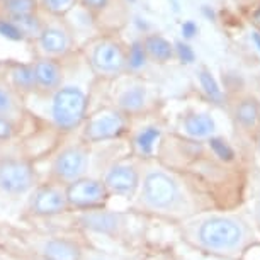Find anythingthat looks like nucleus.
<instances>
[{
    "instance_id": "1",
    "label": "nucleus",
    "mask_w": 260,
    "mask_h": 260,
    "mask_svg": "<svg viewBox=\"0 0 260 260\" xmlns=\"http://www.w3.org/2000/svg\"><path fill=\"white\" fill-rule=\"evenodd\" d=\"M180 238L190 248L218 258H238L253 243V230L237 214L190 216L180 224Z\"/></svg>"
},
{
    "instance_id": "2",
    "label": "nucleus",
    "mask_w": 260,
    "mask_h": 260,
    "mask_svg": "<svg viewBox=\"0 0 260 260\" xmlns=\"http://www.w3.org/2000/svg\"><path fill=\"white\" fill-rule=\"evenodd\" d=\"M136 208L141 213L167 219H187L194 214L192 203L180 180L160 167H151L141 174Z\"/></svg>"
},
{
    "instance_id": "3",
    "label": "nucleus",
    "mask_w": 260,
    "mask_h": 260,
    "mask_svg": "<svg viewBox=\"0 0 260 260\" xmlns=\"http://www.w3.org/2000/svg\"><path fill=\"white\" fill-rule=\"evenodd\" d=\"M22 253L36 255L45 260H80L83 247L89 238L60 232H32L11 230L7 238H0Z\"/></svg>"
},
{
    "instance_id": "4",
    "label": "nucleus",
    "mask_w": 260,
    "mask_h": 260,
    "mask_svg": "<svg viewBox=\"0 0 260 260\" xmlns=\"http://www.w3.org/2000/svg\"><path fill=\"white\" fill-rule=\"evenodd\" d=\"M73 214V226L82 235H94L126 248H133L136 238H133L129 216L122 211H112L107 206L97 209L80 211Z\"/></svg>"
},
{
    "instance_id": "5",
    "label": "nucleus",
    "mask_w": 260,
    "mask_h": 260,
    "mask_svg": "<svg viewBox=\"0 0 260 260\" xmlns=\"http://www.w3.org/2000/svg\"><path fill=\"white\" fill-rule=\"evenodd\" d=\"M87 95L77 85H61L53 94L50 104V117L56 129L70 133L85 119Z\"/></svg>"
},
{
    "instance_id": "6",
    "label": "nucleus",
    "mask_w": 260,
    "mask_h": 260,
    "mask_svg": "<svg viewBox=\"0 0 260 260\" xmlns=\"http://www.w3.org/2000/svg\"><path fill=\"white\" fill-rule=\"evenodd\" d=\"M63 214H70L65 185L48 179L36 184L27 196L26 216L31 219H53Z\"/></svg>"
},
{
    "instance_id": "7",
    "label": "nucleus",
    "mask_w": 260,
    "mask_h": 260,
    "mask_svg": "<svg viewBox=\"0 0 260 260\" xmlns=\"http://www.w3.org/2000/svg\"><path fill=\"white\" fill-rule=\"evenodd\" d=\"M38 174L34 165L22 156L0 160V194L17 199L26 198L36 187Z\"/></svg>"
},
{
    "instance_id": "8",
    "label": "nucleus",
    "mask_w": 260,
    "mask_h": 260,
    "mask_svg": "<svg viewBox=\"0 0 260 260\" xmlns=\"http://www.w3.org/2000/svg\"><path fill=\"white\" fill-rule=\"evenodd\" d=\"M90 148L89 143L67 145L53 156L50 165V177L58 184H70L73 180L89 175Z\"/></svg>"
},
{
    "instance_id": "9",
    "label": "nucleus",
    "mask_w": 260,
    "mask_h": 260,
    "mask_svg": "<svg viewBox=\"0 0 260 260\" xmlns=\"http://www.w3.org/2000/svg\"><path fill=\"white\" fill-rule=\"evenodd\" d=\"M65 192L70 213L104 208L111 199V194L102 179L92 177V175H83V177L67 184Z\"/></svg>"
},
{
    "instance_id": "10",
    "label": "nucleus",
    "mask_w": 260,
    "mask_h": 260,
    "mask_svg": "<svg viewBox=\"0 0 260 260\" xmlns=\"http://www.w3.org/2000/svg\"><path fill=\"white\" fill-rule=\"evenodd\" d=\"M101 179L109 190L111 198L116 196V198L133 199L140 189L141 172L135 161L119 160L107 167Z\"/></svg>"
},
{
    "instance_id": "11",
    "label": "nucleus",
    "mask_w": 260,
    "mask_h": 260,
    "mask_svg": "<svg viewBox=\"0 0 260 260\" xmlns=\"http://www.w3.org/2000/svg\"><path fill=\"white\" fill-rule=\"evenodd\" d=\"M126 116L119 109H106L92 116L83 127V141L89 145H99L117 140L126 131Z\"/></svg>"
},
{
    "instance_id": "12",
    "label": "nucleus",
    "mask_w": 260,
    "mask_h": 260,
    "mask_svg": "<svg viewBox=\"0 0 260 260\" xmlns=\"http://www.w3.org/2000/svg\"><path fill=\"white\" fill-rule=\"evenodd\" d=\"M90 65L99 75L114 77L126 68V55L114 41H99L90 51Z\"/></svg>"
},
{
    "instance_id": "13",
    "label": "nucleus",
    "mask_w": 260,
    "mask_h": 260,
    "mask_svg": "<svg viewBox=\"0 0 260 260\" xmlns=\"http://www.w3.org/2000/svg\"><path fill=\"white\" fill-rule=\"evenodd\" d=\"M38 45L45 56H65L72 50V34L61 24H45L38 38Z\"/></svg>"
},
{
    "instance_id": "14",
    "label": "nucleus",
    "mask_w": 260,
    "mask_h": 260,
    "mask_svg": "<svg viewBox=\"0 0 260 260\" xmlns=\"http://www.w3.org/2000/svg\"><path fill=\"white\" fill-rule=\"evenodd\" d=\"M34 77H36L38 89L45 92H55L58 87H61L63 82V70L55 61V58L43 56L32 63Z\"/></svg>"
},
{
    "instance_id": "15",
    "label": "nucleus",
    "mask_w": 260,
    "mask_h": 260,
    "mask_svg": "<svg viewBox=\"0 0 260 260\" xmlns=\"http://www.w3.org/2000/svg\"><path fill=\"white\" fill-rule=\"evenodd\" d=\"M145 253H140L136 250H109L102 248L99 245L92 243L90 238L87 240L83 247L80 260H143Z\"/></svg>"
},
{
    "instance_id": "16",
    "label": "nucleus",
    "mask_w": 260,
    "mask_h": 260,
    "mask_svg": "<svg viewBox=\"0 0 260 260\" xmlns=\"http://www.w3.org/2000/svg\"><path fill=\"white\" fill-rule=\"evenodd\" d=\"M182 129L189 138L206 140L214 135L216 122L209 114H204V112H192V114L184 117Z\"/></svg>"
},
{
    "instance_id": "17",
    "label": "nucleus",
    "mask_w": 260,
    "mask_h": 260,
    "mask_svg": "<svg viewBox=\"0 0 260 260\" xmlns=\"http://www.w3.org/2000/svg\"><path fill=\"white\" fill-rule=\"evenodd\" d=\"M161 138V131L158 126H145L141 127L138 133L135 135V140H133V146H135V151L138 153L140 156H151L155 153V148L158 145V141Z\"/></svg>"
},
{
    "instance_id": "18",
    "label": "nucleus",
    "mask_w": 260,
    "mask_h": 260,
    "mask_svg": "<svg viewBox=\"0 0 260 260\" xmlns=\"http://www.w3.org/2000/svg\"><path fill=\"white\" fill-rule=\"evenodd\" d=\"M146 104V89L143 85H133L126 89L117 97V107L124 114H133L140 112Z\"/></svg>"
},
{
    "instance_id": "19",
    "label": "nucleus",
    "mask_w": 260,
    "mask_h": 260,
    "mask_svg": "<svg viewBox=\"0 0 260 260\" xmlns=\"http://www.w3.org/2000/svg\"><path fill=\"white\" fill-rule=\"evenodd\" d=\"M235 117H237L238 124L245 129H253L258 124L260 119V106L253 97H247L238 102L237 109H235Z\"/></svg>"
},
{
    "instance_id": "20",
    "label": "nucleus",
    "mask_w": 260,
    "mask_h": 260,
    "mask_svg": "<svg viewBox=\"0 0 260 260\" xmlns=\"http://www.w3.org/2000/svg\"><path fill=\"white\" fill-rule=\"evenodd\" d=\"M143 46H145V51H146V55H148V58L158 63L169 61L170 58L175 55L174 46H172L165 38L158 36V34H153V36L146 38L143 41Z\"/></svg>"
},
{
    "instance_id": "21",
    "label": "nucleus",
    "mask_w": 260,
    "mask_h": 260,
    "mask_svg": "<svg viewBox=\"0 0 260 260\" xmlns=\"http://www.w3.org/2000/svg\"><path fill=\"white\" fill-rule=\"evenodd\" d=\"M11 82L14 90L22 92V94H29L38 89L36 77H34L32 65H16L11 70Z\"/></svg>"
},
{
    "instance_id": "22",
    "label": "nucleus",
    "mask_w": 260,
    "mask_h": 260,
    "mask_svg": "<svg viewBox=\"0 0 260 260\" xmlns=\"http://www.w3.org/2000/svg\"><path fill=\"white\" fill-rule=\"evenodd\" d=\"M39 0H4L0 2V14L6 17H17L38 12Z\"/></svg>"
},
{
    "instance_id": "23",
    "label": "nucleus",
    "mask_w": 260,
    "mask_h": 260,
    "mask_svg": "<svg viewBox=\"0 0 260 260\" xmlns=\"http://www.w3.org/2000/svg\"><path fill=\"white\" fill-rule=\"evenodd\" d=\"M12 19L14 24L19 27V31L24 34V38H31V39H38L39 34H41L43 27H45V22L41 21V17L38 16V12L34 14H26V16H17V17H9Z\"/></svg>"
},
{
    "instance_id": "24",
    "label": "nucleus",
    "mask_w": 260,
    "mask_h": 260,
    "mask_svg": "<svg viewBox=\"0 0 260 260\" xmlns=\"http://www.w3.org/2000/svg\"><path fill=\"white\" fill-rule=\"evenodd\" d=\"M17 111H19V102L16 97V90L11 89L6 83H0V114L14 119Z\"/></svg>"
},
{
    "instance_id": "25",
    "label": "nucleus",
    "mask_w": 260,
    "mask_h": 260,
    "mask_svg": "<svg viewBox=\"0 0 260 260\" xmlns=\"http://www.w3.org/2000/svg\"><path fill=\"white\" fill-rule=\"evenodd\" d=\"M199 83L203 87V90L206 92V95L214 102H221L223 101V92L219 89L218 82L213 77V73L208 70H201L199 72Z\"/></svg>"
},
{
    "instance_id": "26",
    "label": "nucleus",
    "mask_w": 260,
    "mask_h": 260,
    "mask_svg": "<svg viewBox=\"0 0 260 260\" xmlns=\"http://www.w3.org/2000/svg\"><path fill=\"white\" fill-rule=\"evenodd\" d=\"M146 60H148V55L145 51L143 41H135L126 56V67H129L131 70H141L146 65Z\"/></svg>"
},
{
    "instance_id": "27",
    "label": "nucleus",
    "mask_w": 260,
    "mask_h": 260,
    "mask_svg": "<svg viewBox=\"0 0 260 260\" xmlns=\"http://www.w3.org/2000/svg\"><path fill=\"white\" fill-rule=\"evenodd\" d=\"M209 141V148L213 150V153L218 156L221 161H233L235 160V151L232 146L228 145V141H224L223 138H218V136H211L208 138Z\"/></svg>"
},
{
    "instance_id": "28",
    "label": "nucleus",
    "mask_w": 260,
    "mask_h": 260,
    "mask_svg": "<svg viewBox=\"0 0 260 260\" xmlns=\"http://www.w3.org/2000/svg\"><path fill=\"white\" fill-rule=\"evenodd\" d=\"M41 4L53 16H65L75 7L77 0H41Z\"/></svg>"
},
{
    "instance_id": "29",
    "label": "nucleus",
    "mask_w": 260,
    "mask_h": 260,
    "mask_svg": "<svg viewBox=\"0 0 260 260\" xmlns=\"http://www.w3.org/2000/svg\"><path fill=\"white\" fill-rule=\"evenodd\" d=\"M0 36L9 39V41H24V34L19 31V27L14 24L12 19L6 16L0 17Z\"/></svg>"
},
{
    "instance_id": "30",
    "label": "nucleus",
    "mask_w": 260,
    "mask_h": 260,
    "mask_svg": "<svg viewBox=\"0 0 260 260\" xmlns=\"http://www.w3.org/2000/svg\"><path fill=\"white\" fill-rule=\"evenodd\" d=\"M17 135V126L16 121L12 117L0 114V143H9L16 138Z\"/></svg>"
},
{
    "instance_id": "31",
    "label": "nucleus",
    "mask_w": 260,
    "mask_h": 260,
    "mask_svg": "<svg viewBox=\"0 0 260 260\" xmlns=\"http://www.w3.org/2000/svg\"><path fill=\"white\" fill-rule=\"evenodd\" d=\"M174 53L179 56V60L182 63H192L196 60V53H194L192 48L187 45V43H182V41L175 43Z\"/></svg>"
},
{
    "instance_id": "32",
    "label": "nucleus",
    "mask_w": 260,
    "mask_h": 260,
    "mask_svg": "<svg viewBox=\"0 0 260 260\" xmlns=\"http://www.w3.org/2000/svg\"><path fill=\"white\" fill-rule=\"evenodd\" d=\"M0 260H24L21 252L0 240Z\"/></svg>"
},
{
    "instance_id": "33",
    "label": "nucleus",
    "mask_w": 260,
    "mask_h": 260,
    "mask_svg": "<svg viewBox=\"0 0 260 260\" xmlns=\"http://www.w3.org/2000/svg\"><path fill=\"white\" fill-rule=\"evenodd\" d=\"M198 32H199V27L194 21H185L182 24V36L185 39H192Z\"/></svg>"
},
{
    "instance_id": "34",
    "label": "nucleus",
    "mask_w": 260,
    "mask_h": 260,
    "mask_svg": "<svg viewBox=\"0 0 260 260\" xmlns=\"http://www.w3.org/2000/svg\"><path fill=\"white\" fill-rule=\"evenodd\" d=\"M82 4L89 11H102L109 4V0H82Z\"/></svg>"
},
{
    "instance_id": "35",
    "label": "nucleus",
    "mask_w": 260,
    "mask_h": 260,
    "mask_svg": "<svg viewBox=\"0 0 260 260\" xmlns=\"http://www.w3.org/2000/svg\"><path fill=\"white\" fill-rule=\"evenodd\" d=\"M17 252H19V250H17ZM21 255H22L24 260H45L41 257H36V255H29V253H22V252H21Z\"/></svg>"
},
{
    "instance_id": "36",
    "label": "nucleus",
    "mask_w": 260,
    "mask_h": 260,
    "mask_svg": "<svg viewBox=\"0 0 260 260\" xmlns=\"http://www.w3.org/2000/svg\"><path fill=\"white\" fill-rule=\"evenodd\" d=\"M252 39H253L255 46H257L260 51V32H252Z\"/></svg>"
},
{
    "instance_id": "37",
    "label": "nucleus",
    "mask_w": 260,
    "mask_h": 260,
    "mask_svg": "<svg viewBox=\"0 0 260 260\" xmlns=\"http://www.w3.org/2000/svg\"><path fill=\"white\" fill-rule=\"evenodd\" d=\"M255 216H257V221L260 224V201L257 203V208H255Z\"/></svg>"
},
{
    "instance_id": "38",
    "label": "nucleus",
    "mask_w": 260,
    "mask_h": 260,
    "mask_svg": "<svg viewBox=\"0 0 260 260\" xmlns=\"http://www.w3.org/2000/svg\"><path fill=\"white\" fill-rule=\"evenodd\" d=\"M258 151H260V138H258Z\"/></svg>"
},
{
    "instance_id": "39",
    "label": "nucleus",
    "mask_w": 260,
    "mask_h": 260,
    "mask_svg": "<svg viewBox=\"0 0 260 260\" xmlns=\"http://www.w3.org/2000/svg\"><path fill=\"white\" fill-rule=\"evenodd\" d=\"M131 2H135V0H131Z\"/></svg>"
},
{
    "instance_id": "40",
    "label": "nucleus",
    "mask_w": 260,
    "mask_h": 260,
    "mask_svg": "<svg viewBox=\"0 0 260 260\" xmlns=\"http://www.w3.org/2000/svg\"><path fill=\"white\" fill-rule=\"evenodd\" d=\"M0 2H4V0H0Z\"/></svg>"
}]
</instances>
